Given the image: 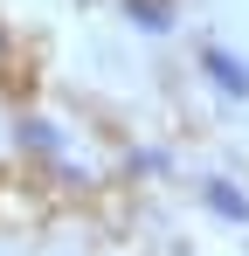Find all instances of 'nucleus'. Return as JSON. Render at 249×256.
<instances>
[{
  "instance_id": "1",
  "label": "nucleus",
  "mask_w": 249,
  "mask_h": 256,
  "mask_svg": "<svg viewBox=\"0 0 249 256\" xmlns=\"http://www.w3.org/2000/svg\"><path fill=\"white\" fill-rule=\"evenodd\" d=\"M201 70H208V84L222 90V97H249V62L242 56H228V48H201Z\"/></svg>"
},
{
  "instance_id": "3",
  "label": "nucleus",
  "mask_w": 249,
  "mask_h": 256,
  "mask_svg": "<svg viewBox=\"0 0 249 256\" xmlns=\"http://www.w3.org/2000/svg\"><path fill=\"white\" fill-rule=\"evenodd\" d=\"M124 14H132L146 35H173V0H124Z\"/></svg>"
},
{
  "instance_id": "2",
  "label": "nucleus",
  "mask_w": 249,
  "mask_h": 256,
  "mask_svg": "<svg viewBox=\"0 0 249 256\" xmlns=\"http://www.w3.org/2000/svg\"><path fill=\"white\" fill-rule=\"evenodd\" d=\"M201 201H208V214H222V222H236V228L249 222V194L236 180H201Z\"/></svg>"
},
{
  "instance_id": "4",
  "label": "nucleus",
  "mask_w": 249,
  "mask_h": 256,
  "mask_svg": "<svg viewBox=\"0 0 249 256\" xmlns=\"http://www.w3.org/2000/svg\"><path fill=\"white\" fill-rule=\"evenodd\" d=\"M14 138H21L28 152H56V146H62V132L48 125V118H21V125H14Z\"/></svg>"
}]
</instances>
